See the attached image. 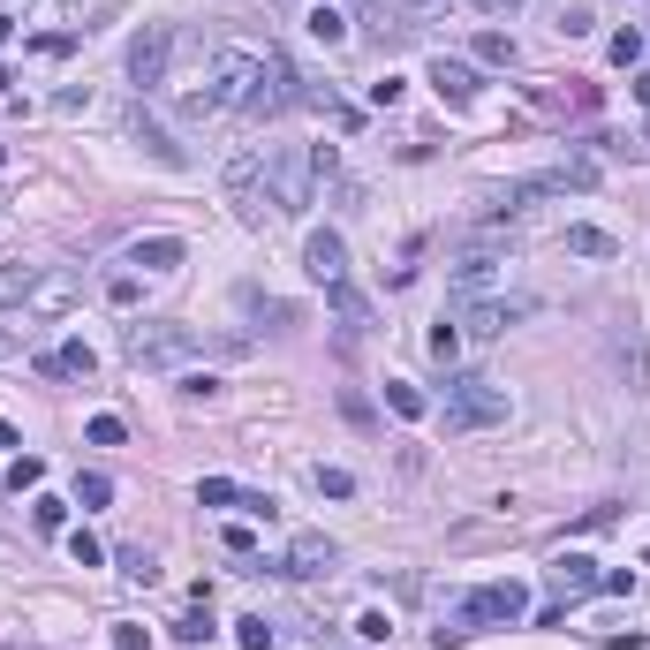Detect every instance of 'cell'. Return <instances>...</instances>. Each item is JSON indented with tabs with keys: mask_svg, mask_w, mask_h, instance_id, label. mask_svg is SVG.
<instances>
[{
	"mask_svg": "<svg viewBox=\"0 0 650 650\" xmlns=\"http://www.w3.org/2000/svg\"><path fill=\"white\" fill-rule=\"evenodd\" d=\"M310 484H318L325 499H348V492H356V477H348V469H325V462L310 469Z\"/></svg>",
	"mask_w": 650,
	"mask_h": 650,
	"instance_id": "cell-29",
	"label": "cell"
},
{
	"mask_svg": "<svg viewBox=\"0 0 650 650\" xmlns=\"http://www.w3.org/2000/svg\"><path fill=\"white\" fill-rule=\"evenodd\" d=\"M76 295H84V280H76V273H38V288H31V303H23V310H69Z\"/></svg>",
	"mask_w": 650,
	"mask_h": 650,
	"instance_id": "cell-16",
	"label": "cell"
},
{
	"mask_svg": "<svg viewBox=\"0 0 650 650\" xmlns=\"http://www.w3.org/2000/svg\"><path fill=\"white\" fill-rule=\"evenodd\" d=\"M69 552H76V567H99V560H106V545H99L91 530H69Z\"/></svg>",
	"mask_w": 650,
	"mask_h": 650,
	"instance_id": "cell-36",
	"label": "cell"
},
{
	"mask_svg": "<svg viewBox=\"0 0 650 650\" xmlns=\"http://www.w3.org/2000/svg\"><path fill=\"white\" fill-rule=\"evenodd\" d=\"M167 61H174V23H144L137 46H129V84L159 91V84H167Z\"/></svg>",
	"mask_w": 650,
	"mask_h": 650,
	"instance_id": "cell-6",
	"label": "cell"
},
{
	"mask_svg": "<svg viewBox=\"0 0 650 650\" xmlns=\"http://www.w3.org/2000/svg\"><path fill=\"white\" fill-rule=\"evenodd\" d=\"M333 560H341V552H333V537L303 530V537L288 545V560H280V575H333Z\"/></svg>",
	"mask_w": 650,
	"mask_h": 650,
	"instance_id": "cell-12",
	"label": "cell"
},
{
	"mask_svg": "<svg viewBox=\"0 0 650 650\" xmlns=\"http://www.w3.org/2000/svg\"><path fill=\"white\" fill-rule=\"evenodd\" d=\"M431 91H439L446 106H469V99H477V69H469V61H446V53H439V61H431Z\"/></svg>",
	"mask_w": 650,
	"mask_h": 650,
	"instance_id": "cell-13",
	"label": "cell"
},
{
	"mask_svg": "<svg viewBox=\"0 0 650 650\" xmlns=\"http://www.w3.org/2000/svg\"><path fill=\"white\" fill-rule=\"evenodd\" d=\"M242 514H250V522H273L280 507H273V492H242Z\"/></svg>",
	"mask_w": 650,
	"mask_h": 650,
	"instance_id": "cell-40",
	"label": "cell"
},
{
	"mask_svg": "<svg viewBox=\"0 0 650 650\" xmlns=\"http://www.w3.org/2000/svg\"><path fill=\"white\" fill-rule=\"evenodd\" d=\"M530 310H537L530 295H462V303H454V325H469L477 341H492V333H507V325H522Z\"/></svg>",
	"mask_w": 650,
	"mask_h": 650,
	"instance_id": "cell-5",
	"label": "cell"
},
{
	"mask_svg": "<svg viewBox=\"0 0 650 650\" xmlns=\"http://www.w3.org/2000/svg\"><path fill=\"white\" fill-rule=\"evenodd\" d=\"M205 635H212V598H197L182 620H174V643H205Z\"/></svg>",
	"mask_w": 650,
	"mask_h": 650,
	"instance_id": "cell-22",
	"label": "cell"
},
{
	"mask_svg": "<svg viewBox=\"0 0 650 650\" xmlns=\"http://www.w3.org/2000/svg\"><path fill=\"white\" fill-rule=\"evenodd\" d=\"M227 197H235V212L250 227H265V220H280L273 212V189H265V144H257V152H242V159H227Z\"/></svg>",
	"mask_w": 650,
	"mask_h": 650,
	"instance_id": "cell-4",
	"label": "cell"
},
{
	"mask_svg": "<svg viewBox=\"0 0 650 650\" xmlns=\"http://www.w3.org/2000/svg\"><path fill=\"white\" fill-rule=\"evenodd\" d=\"M38 477H46L38 454H16V462H8V484H16V492H38Z\"/></svg>",
	"mask_w": 650,
	"mask_h": 650,
	"instance_id": "cell-30",
	"label": "cell"
},
{
	"mask_svg": "<svg viewBox=\"0 0 650 650\" xmlns=\"http://www.w3.org/2000/svg\"><path fill=\"white\" fill-rule=\"evenodd\" d=\"M106 499H114V477L84 469V477H76V507H106Z\"/></svg>",
	"mask_w": 650,
	"mask_h": 650,
	"instance_id": "cell-26",
	"label": "cell"
},
{
	"mask_svg": "<svg viewBox=\"0 0 650 650\" xmlns=\"http://www.w3.org/2000/svg\"><path fill=\"white\" fill-rule=\"evenodd\" d=\"M325 303H333V310L348 318V333H363V325H371V303H363V295L348 288V280H341V288H325Z\"/></svg>",
	"mask_w": 650,
	"mask_h": 650,
	"instance_id": "cell-20",
	"label": "cell"
},
{
	"mask_svg": "<svg viewBox=\"0 0 650 650\" xmlns=\"http://www.w3.org/2000/svg\"><path fill=\"white\" fill-rule=\"evenodd\" d=\"M469 8H484V16H507V8H514V0H469Z\"/></svg>",
	"mask_w": 650,
	"mask_h": 650,
	"instance_id": "cell-42",
	"label": "cell"
},
{
	"mask_svg": "<svg viewBox=\"0 0 650 650\" xmlns=\"http://www.w3.org/2000/svg\"><path fill=\"white\" fill-rule=\"evenodd\" d=\"M507 386H499V378H484V371H469V378H454V386H446V431H492V424H507Z\"/></svg>",
	"mask_w": 650,
	"mask_h": 650,
	"instance_id": "cell-2",
	"label": "cell"
},
{
	"mask_svg": "<svg viewBox=\"0 0 650 650\" xmlns=\"http://www.w3.org/2000/svg\"><path fill=\"white\" fill-rule=\"evenodd\" d=\"M356 635H363V643H386V635H394V620H386V613H363Z\"/></svg>",
	"mask_w": 650,
	"mask_h": 650,
	"instance_id": "cell-41",
	"label": "cell"
},
{
	"mask_svg": "<svg viewBox=\"0 0 650 650\" xmlns=\"http://www.w3.org/2000/svg\"><path fill=\"white\" fill-rule=\"evenodd\" d=\"M356 23H371V38H378V46H394V38H409V31H416V16L401 8V0H371V8H363Z\"/></svg>",
	"mask_w": 650,
	"mask_h": 650,
	"instance_id": "cell-14",
	"label": "cell"
},
{
	"mask_svg": "<svg viewBox=\"0 0 650 650\" xmlns=\"http://www.w3.org/2000/svg\"><path fill=\"white\" fill-rule=\"evenodd\" d=\"M0 46H8V16H0Z\"/></svg>",
	"mask_w": 650,
	"mask_h": 650,
	"instance_id": "cell-46",
	"label": "cell"
},
{
	"mask_svg": "<svg viewBox=\"0 0 650 650\" xmlns=\"http://www.w3.org/2000/svg\"><path fill=\"white\" fill-rule=\"evenodd\" d=\"M0 167H8V144H0Z\"/></svg>",
	"mask_w": 650,
	"mask_h": 650,
	"instance_id": "cell-47",
	"label": "cell"
},
{
	"mask_svg": "<svg viewBox=\"0 0 650 650\" xmlns=\"http://www.w3.org/2000/svg\"><path fill=\"white\" fill-rule=\"evenodd\" d=\"M8 446H16V424H8V416H0V454H8Z\"/></svg>",
	"mask_w": 650,
	"mask_h": 650,
	"instance_id": "cell-44",
	"label": "cell"
},
{
	"mask_svg": "<svg viewBox=\"0 0 650 650\" xmlns=\"http://www.w3.org/2000/svg\"><path fill=\"white\" fill-rule=\"evenodd\" d=\"M635 99H643V106H650V69H635Z\"/></svg>",
	"mask_w": 650,
	"mask_h": 650,
	"instance_id": "cell-43",
	"label": "cell"
},
{
	"mask_svg": "<svg viewBox=\"0 0 650 650\" xmlns=\"http://www.w3.org/2000/svg\"><path fill=\"white\" fill-rule=\"evenodd\" d=\"M182 257H189V242L182 235H137V242H129V250H121V265H129V273H174V265H182Z\"/></svg>",
	"mask_w": 650,
	"mask_h": 650,
	"instance_id": "cell-10",
	"label": "cell"
},
{
	"mask_svg": "<svg viewBox=\"0 0 650 650\" xmlns=\"http://www.w3.org/2000/svg\"><path fill=\"white\" fill-rule=\"evenodd\" d=\"M235 635H242V650H273V620H265V613H242Z\"/></svg>",
	"mask_w": 650,
	"mask_h": 650,
	"instance_id": "cell-27",
	"label": "cell"
},
{
	"mask_svg": "<svg viewBox=\"0 0 650 650\" xmlns=\"http://www.w3.org/2000/svg\"><path fill=\"white\" fill-rule=\"evenodd\" d=\"M220 545L235 552V560H250V552H257V530H250V522H227V530H220Z\"/></svg>",
	"mask_w": 650,
	"mask_h": 650,
	"instance_id": "cell-35",
	"label": "cell"
},
{
	"mask_svg": "<svg viewBox=\"0 0 650 650\" xmlns=\"http://www.w3.org/2000/svg\"><path fill=\"white\" fill-rule=\"evenodd\" d=\"M386 409H394V416H409V424H416V416H424V394H416L409 378H386Z\"/></svg>",
	"mask_w": 650,
	"mask_h": 650,
	"instance_id": "cell-25",
	"label": "cell"
},
{
	"mask_svg": "<svg viewBox=\"0 0 650 650\" xmlns=\"http://www.w3.org/2000/svg\"><path fill=\"white\" fill-rule=\"evenodd\" d=\"M530 106H545V114H590V106H598V91H590V84H537Z\"/></svg>",
	"mask_w": 650,
	"mask_h": 650,
	"instance_id": "cell-15",
	"label": "cell"
},
{
	"mask_svg": "<svg viewBox=\"0 0 650 650\" xmlns=\"http://www.w3.org/2000/svg\"><path fill=\"white\" fill-rule=\"evenodd\" d=\"M8 356H16V341H8V333H0V363H8Z\"/></svg>",
	"mask_w": 650,
	"mask_h": 650,
	"instance_id": "cell-45",
	"label": "cell"
},
{
	"mask_svg": "<svg viewBox=\"0 0 650 650\" xmlns=\"http://www.w3.org/2000/svg\"><path fill=\"white\" fill-rule=\"evenodd\" d=\"M567 189H598V159H560V167L530 174L522 197H567Z\"/></svg>",
	"mask_w": 650,
	"mask_h": 650,
	"instance_id": "cell-11",
	"label": "cell"
},
{
	"mask_svg": "<svg viewBox=\"0 0 650 650\" xmlns=\"http://www.w3.org/2000/svg\"><path fill=\"white\" fill-rule=\"evenodd\" d=\"M431 356H439V363H454V356H462V325H454V318H439V325H431Z\"/></svg>",
	"mask_w": 650,
	"mask_h": 650,
	"instance_id": "cell-28",
	"label": "cell"
},
{
	"mask_svg": "<svg viewBox=\"0 0 650 650\" xmlns=\"http://www.w3.org/2000/svg\"><path fill=\"white\" fill-rule=\"evenodd\" d=\"M310 152L303 144H265V189H273V212L280 220H295V212L310 205Z\"/></svg>",
	"mask_w": 650,
	"mask_h": 650,
	"instance_id": "cell-3",
	"label": "cell"
},
{
	"mask_svg": "<svg viewBox=\"0 0 650 650\" xmlns=\"http://www.w3.org/2000/svg\"><path fill=\"white\" fill-rule=\"evenodd\" d=\"M477 61L484 69H514V38L507 31H477Z\"/></svg>",
	"mask_w": 650,
	"mask_h": 650,
	"instance_id": "cell-24",
	"label": "cell"
},
{
	"mask_svg": "<svg viewBox=\"0 0 650 650\" xmlns=\"http://www.w3.org/2000/svg\"><path fill=\"white\" fill-rule=\"evenodd\" d=\"M31 288H38V265H0V310H16V303H31Z\"/></svg>",
	"mask_w": 650,
	"mask_h": 650,
	"instance_id": "cell-18",
	"label": "cell"
},
{
	"mask_svg": "<svg viewBox=\"0 0 650 650\" xmlns=\"http://www.w3.org/2000/svg\"><path fill=\"white\" fill-rule=\"evenodd\" d=\"M310 38H318V46H348V16L333 8V0H325V8H310Z\"/></svg>",
	"mask_w": 650,
	"mask_h": 650,
	"instance_id": "cell-19",
	"label": "cell"
},
{
	"mask_svg": "<svg viewBox=\"0 0 650 650\" xmlns=\"http://www.w3.org/2000/svg\"><path fill=\"white\" fill-rule=\"evenodd\" d=\"M469 620H522L530 613V590H522V582H484V590H469V605H462Z\"/></svg>",
	"mask_w": 650,
	"mask_h": 650,
	"instance_id": "cell-9",
	"label": "cell"
},
{
	"mask_svg": "<svg viewBox=\"0 0 650 650\" xmlns=\"http://www.w3.org/2000/svg\"><path fill=\"white\" fill-rule=\"evenodd\" d=\"M121 575H129V582H159V567H152L144 545H129V552H121Z\"/></svg>",
	"mask_w": 650,
	"mask_h": 650,
	"instance_id": "cell-31",
	"label": "cell"
},
{
	"mask_svg": "<svg viewBox=\"0 0 650 650\" xmlns=\"http://www.w3.org/2000/svg\"><path fill=\"white\" fill-rule=\"evenodd\" d=\"M613 61H620V69L643 61V31H635V23H628V31H613Z\"/></svg>",
	"mask_w": 650,
	"mask_h": 650,
	"instance_id": "cell-32",
	"label": "cell"
},
{
	"mask_svg": "<svg viewBox=\"0 0 650 650\" xmlns=\"http://www.w3.org/2000/svg\"><path fill=\"white\" fill-rule=\"evenodd\" d=\"M84 439H91V446H121V439H129V424H121V416H91Z\"/></svg>",
	"mask_w": 650,
	"mask_h": 650,
	"instance_id": "cell-33",
	"label": "cell"
},
{
	"mask_svg": "<svg viewBox=\"0 0 650 650\" xmlns=\"http://www.w3.org/2000/svg\"><path fill=\"white\" fill-rule=\"evenodd\" d=\"M99 295H106L114 310H137V303H144V273H106V288H99Z\"/></svg>",
	"mask_w": 650,
	"mask_h": 650,
	"instance_id": "cell-21",
	"label": "cell"
},
{
	"mask_svg": "<svg viewBox=\"0 0 650 650\" xmlns=\"http://www.w3.org/2000/svg\"><path fill=\"white\" fill-rule=\"evenodd\" d=\"M303 265H310V280H318V288H341V280H348V242L333 235V227H310Z\"/></svg>",
	"mask_w": 650,
	"mask_h": 650,
	"instance_id": "cell-7",
	"label": "cell"
},
{
	"mask_svg": "<svg viewBox=\"0 0 650 650\" xmlns=\"http://www.w3.org/2000/svg\"><path fill=\"white\" fill-rule=\"evenodd\" d=\"M31 522H38V530H61V522H69V507H61V499H31Z\"/></svg>",
	"mask_w": 650,
	"mask_h": 650,
	"instance_id": "cell-37",
	"label": "cell"
},
{
	"mask_svg": "<svg viewBox=\"0 0 650 650\" xmlns=\"http://www.w3.org/2000/svg\"><path fill=\"white\" fill-rule=\"evenodd\" d=\"M212 394H220V378H212V371H189L182 378V401H212Z\"/></svg>",
	"mask_w": 650,
	"mask_h": 650,
	"instance_id": "cell-39",
	"label": "cell"
},
{
	"mask_svg": "<svg viewBox=\"0 0 650 650\" xmlns=\"http://www.w3.org/2000/svg\"><path fill=\"white\" fill-rule=\"evenodd\" d=\"M129 137H137V144H144V152H152V159H167V167H182V144H174L167 129H159V121L144 114V106H137V114H129Z\"/></svg>",
	"mask_w": 650,
	"mask_h": 650,
	"instance_id": "cell-17",
	"label": "cell"
},
{
	"mask_svg": "<svg viewBox=\"0 0 650 650\" xmlns=\"http://www.w3.org/2000/svg\"><path fill=\"white\" fill-rule=\"evenodd\" d=\"M114 650H152V628H137V620H114Z\"/></svg>",
	"mask_w": 650,
	"mask_h": 650,
	"instance_id": "cell-38",
	"label": "cell"
},
{
	"mask_svg": "<svg viewBox=\"0 0 650 650\" xmlns=\"http://www.w3.org/2000/svg\"><path fill=\"white\" fill-rule=\"evenodd\" d=\"M129 363L137 371H174V363H197V356H250L242 333H197V325H167V318H144L121 333Z\"/></svg>",
	"mask_w": 650,
	"mask_h": 650,
	"instance_id": "cell-1",
	"label": "cell"
},
{
	"mask_svg": "<svg viewBox=\"0 0 650 650\" xmlns=\"http://www.w3.org/2000/svg\"><path fill=\"white\" fill-rule=\"evenodd\" d=\"M567 250H575V257H613L620 242L605 235V227H567Z\"/></svg>",
	"mask_w": 650,
	"mask_h": 650,
	"instance_id": "cell-23",
	"label": "cell"
},
{
	"mask_svg": "<svg viewBox=\"0 0 650 650\" xmlns=\"http://www.w3.org/2000/svg\"><path fill=\"white\" fill-rule=\"evenodd\" d=\"M197 499H205V507H242V492L227 477H205V484H197Z\"/></svg>",
	"mask_w": 650,
	"mask_h": 650,
	"instance_id": "cell-34",
	"label": "cell"
},
{
	"mask_svg": "<svg viewBox=\"0 0 650 650\" xmlns=\"http://www.w3.org/2000/svg\"><path fill=\"white\" fill-rule=\"evenodd\" d=\"M590 590H605L598 560H590V552H560V560H552V598H560V605H582Z\"/></svg>",
	"mask_w": 650,
	"mask_h": 650,
	"instance_id": "cell-8",
	"label": "cell"
}]
</instances>
